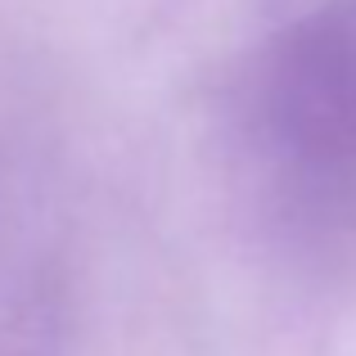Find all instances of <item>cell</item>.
Masks as SVG:
<instances>
[{"label":"cell","instance_id":"obj_1","mask_svg":"<svg viewBox=\"0 0 356 356\" xmlns=\"http://www.w3.org/2000/svg\"><path fill=\"white\" fill-rule=\"evenodd\" d=\"M230 108L252 208L302 248L356 239V0H280Z\"/></svg>","mask_w":356,"mask_h":356}]
</instances>
